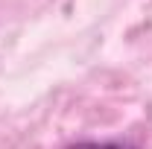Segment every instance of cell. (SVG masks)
Returning <instances> with one entry per match:
<instances>
[{"instance_id": "obj_1", "label": "cell", "mask_w": 152, "mask_h": 149, "mask_svg": "<svg viewBox=\"0 0 152 149\" xmlns=\"http://www.w3.org/2000/svg\"><path fill=\"white\" fill-rule=\"evenodd\" d=\"M64 149H137L132 143H123V140H102V143H96V140H82V143H70V146Z\"/></svg>"}]
</instances>
